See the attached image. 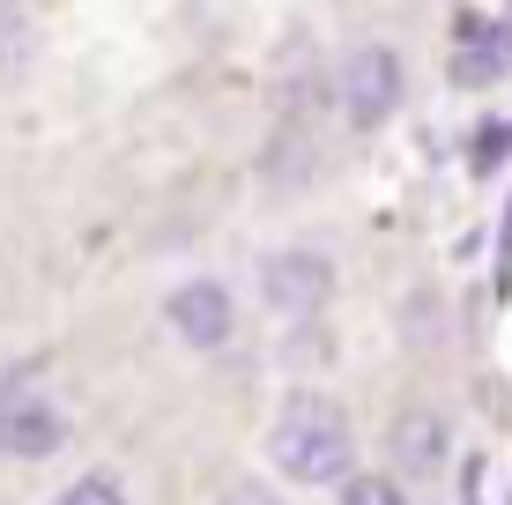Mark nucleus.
<instances>
[{
  "mask_svg": "<svg viewBox=\"0 0 512 505\" xmlns=\"http://www.w3.org/2000/svg\"><path fill=\"white\" fill-rule=\"evenodd\" d=\"M349 416L327 402V394H290V409L275 416V439H268V461L282 468L290 483H342L349 476Z\"/></svg>",
  "mask_w": 512,
  "mask_h": 505,
  "instance_id": "nucleus-1",
  "label": "nucleus"
},
{
  "mask_svg": "<svg viewBox=\"0 0 512 505\" xmlns=\"http://www.w3.org/2000/svg\"><path fill=\"white\" fill-rule=\"evenodd\" d=\"M60 439H67V416L45 387H23V379L0 387V454L8 461H45L60 454Z\"/></svg>",
  "mask_w": 512,
  "mask_h": 505,
  "instance_id": "nucleus-2",
  "label": "nucleus"
},
{
  "mask_svg": "<svg viewBox=\"0 0 512 505\" xmlns=\"http://www.w3.org/2000/svg\"><path fill=\"white\" fill-rule=\"evenodd\" d=\"M334 97H342L349 127H379V119L401 104V60L386 45H357L342 60V75H334Z\"/></svg>",
  "mask_w": 512,
  "mask_h": 505,
  "instance_id": "nucleus-3",
  "label": "nucleus"
},
{
  "mask_svg": "<svg viewBox=\"0 0 512 505\" xmlns=\"http://www.w3.org/2000/svg\"><path fill=\"white\" fill-rule=\"evenodd\" d=\"M164 320H171V335H179L186 350H223V342H231V327H238V305H231V290H223V283L193 275V283L171 290Z\"/></svg>",
  "mask_w": 512,
  "mask_h": 505,
  "instance_id": "nucleus-4",
  "label": "nucleus"
},
{
  "mask_svg": "<svg viewBox=\"0 0 512 505\" xmlns=\"http://www.w3.org/2000/svg\"><path fill=\"white\" fill-rule=\"evenodd\" d=\"M334 298V268L320 253H268V305L290 312V320H305V312H320Z\"/></svg>",
  "mask_w": 512,
  "mask_h": 505,
  "instance_id": "nucleus-5",
  "label": "nucleus"
},
{
  "mask_svg": "<svg viewBox=\"0 0 512 505\" xmlns=\"http://www.w3.org/2000/svg\"><path fill=\"white\" fill-rule=\"evenodd\" d=\"M512 75V15H468L461 23V45H453V82H468V90H483V82Z\"/></svg>",
  "mask_w": 512,
  "mask_h": 505,
  "instance_id": "nucleus-6",
  "label": "nucleus"
},
{
  "mask_svg": "<svg viewBox=\"0 0 512 505\" xmlns=\"http://www.w3.org/2000/svg\"><path fill=\"white\" fill-rule=\"evenodd\" d=\"M394 454H401V468H409V476H431L438 461H446V424H438V416H401L394 424Z\"/></svg>",
  "mask_w": 512,
  "mask_h": 505,
  "instance_id": "nucleus-7",
  "label": "nucleus"
},
{
  "mask_svg": "<svg viewBox=\"0 0 512 505\" xmlns=\"http://www.w3.org/2000/svg\"><path fill=\"white\" fill-rule=\"evenodd\" d=\"M342 505H409V498H401V483H386V476H349Z\"/></svg>",
  "mask_w": 512,
  "mask_h": 505,
  "instance_id": "nucleus-8",
  "label": "nucleus"
},
{
  "mask_svg": "<svg viewBox=\"0 0 512 505\" xmlns=\"http://www.w3.org/2000/svg\"><path fill=\"white\" fill-rule=\"evenodd\" d=\"M52 505H127V491H119V483H112V476H82V483H75V491H60V498H52Z\"/></svg>",
  "mask_w": 512,
  "mask_h": 505,
  "instance_id": "nucleus-9",
  "label": "nucleus"
},
{
  "mask_svg": "<svg viewBox=\"0 0 512 505\" xmlns=\"http://www.w3.org/2000/svg\"><path fill=\"white\" fill-rule=\"evenodd\" d=\"M505 149H512V127H483V134H475V164H483V171L498 164Z\"/></svg>",
  "mask_w": 512,
  "mask_h": 505,
  "instance_id": "nucleus-10",
  "label": "nucleus"
},
{
  "mask_svg": "<svg viewBox=\"0 0 512 505\" xmlns=\"http://www.w3.org/2000/svg\"><path fill=\"white\" fill-rule=\"evenodd\" d=\"M223 505H275V491H268V483H231Z\"/></svg>",
  "mask_w": 512,
  "mask_h": 505,
  "instance_id": "nucleus-11",
  "label": "nucleus"
},
{
  "mask_svg": "<svg viewBox=\"0 0 512 505\" xmlns=\"http://www.w3.org/2000/svg\"><path fill=\"white\" fill-rule=\"evenodd\" d=\"M23 30V0H0V38H15Z\"/></svg>",
  "mask_w": 512,
  "mask_h": 505,
  "instance_id": "nucleus-12",
  "label": "nucleus"
},
{
  "mask_svg": "<svg viewBox=\"0 0 512 505\" xmlns=\"http://www.w3.org/2000/svg\"><path fill=\"white\" fill-rule=\"evenodd\" d=\"M498 275H512V216H505V246H498Z\"/></svg>",
  "mask_w": 512,
  "mask_h": 505,
  "instance_id": "nucleus-13",
  "label": "nucleus"
}]
</instances>
